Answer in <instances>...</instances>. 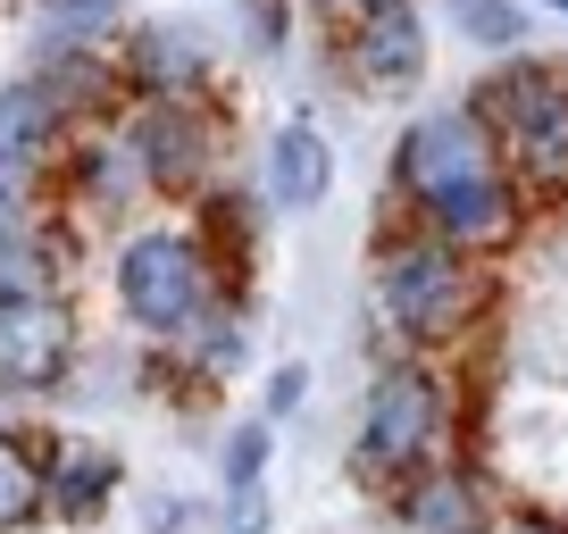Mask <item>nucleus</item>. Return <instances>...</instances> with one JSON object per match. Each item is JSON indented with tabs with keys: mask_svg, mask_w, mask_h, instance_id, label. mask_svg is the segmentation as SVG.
Wrapping results in <instances>:
<instances>
[{
	"mask_svg": "<svg viewBox=\"0 0 568 534\" xmlns=\"http://www.w3.org/2000/svg\"><path fill=\"white\" fill-rule=\"evenodd\" d=\"M393 184H402L409 226L444 234L460 250H494L518 226V184L501 167L494 134L477 125V109H435L409 125L393 151Z\"/></svg>",
	"mask_w": 568,
	"mask_h": 534,
	"instance_id": "1",
	"label": "nucleus"
},
{
	"mask_svg": "<svg viewBox=\"0 0 568 534\" xmlns=\"http://www.w3.org/2000/svg\"><path fill=\"white\" fill-rule=\"evenodd\" d=\"M485 301H494V285H485L477 250L444 243V234H426V226H402L393 243H376V318L402 335L409 359L460 351L477 335Z\"/></svg>",
	"mask_w": 568,
	"mask_h": 534,
	"instance_id": "2",
	"label": "nucleus"
},
{
	"mask_svg": "<svg viewBox=\"0 0 568 534\" xmlns=\"http://www.w3.org/2000/svg\"><path fill=\"white\" fill-rule=\"evenodd\" d=\"M452 443V384L435 376V359H385L368 376V401H359V434H352V476L359 484H393L444 468Z\"/></svg>",
	"mask_w": 568,
	"mask_h": 534,
	"instance_id": "3",
	"label": "nucleus"
},
{
	"mask_svg": "<svg viewBox=\"0 0 568 534\" xmlns=\"http://www.w3.org/2000/svg\"><path fill=\"white\" fill-rule=\"evenodd\" d=\"M477 125L494 134L501 167L527 201H560L568 193V68L551 59H510L477 84Z\"/></svg>",
	"mask_w": 568,
	"mask_h": 534,
	"instance_id": "4",
	"label": "nucleus"
},
{
	"mask_svg": "<svg viewBox=\"0 0 568 534\" xmlns=\"http://www.w3.org/2000/svg\"><path fill=\"white\" fill-rule=\"evenodd\" d=\"M118 301L151 342H184L210 309H226V267L201 234L151 226L118 250Z\"/></svg>",
	"mask_w": 568,
	"mask_h": 534,
	"instance_id": "5",
	"label": "nucleus"
},
{
	"mask_svg": "<svg viewBox=\"0 0 568 534\" xmlns=\"http://www.w3.org/2000/svg\"><path fill=\"white\" fill-rule=\"evenodd\" d=\"M125 151H134L151 193H201L217 134H210V117H201V101H142L134 117H125Z\"/></svg>",
	"mask_w": 568,
	"mask_h": 534,
	"instance_id": "6",
	"label": "nucleus"
},
{
	"mask_svg": "<svg viewBox=\"0 0 568 534\" xmlns=\"http://www.w3.org/2000/svg\"><path fill=\"white\" fill-rule=\"evenodd\" d=\"M75 368V318L59 292L0 301V392H59Z\"/></svg>",
	"mask_w": 568,
	"mask_h": 534,
	"instance_id": "7",
	"label": "nucleus"
},
{
	"mask_svg": "<svg viewBox=\"0 0 568 534\" xmlns=\"http://www.w3.org/2000/svg\"><path fill=\"white\" fill-rule=\"evenodd\" d=\"M352 68H359V84H385V92H402V84H418L426 75V25H418V9L409 0H376L368 18H352Z\"/></svg>",
	"mask_w": 568,
	"mask_h": 534,
	"instance_id": "8",
	"label": "nucleus"
},
{
	"mask_svg": "<svg viewBox=\"0 0 568 534\" xmlns=\"http://www.w3.org/2000/svg\"><path fill=\"white\" fill-rule=\"evenodd\" d=\"M393 526L402 534H494V510H485V484L444 460L393 493Z\"/></svg>",
	"mask_w": 568,
	"mask_h": 534,
	"instance_id": "9",
	"label": "nucleus"
},
{
	"mask_svg": "<svg viewBox=\"0 0 568 534\" xmlns=\"http://www.w3.org/2000/svg\"><path fill=\"white\" fill-rule=\"evenodd\" d=\"M118 68H125L134 101H201V84H210V59H201V42L184 25H142Z\"/></svg>",
	"mask_w": 568,
	"mask_h": 534,
	"instance_id": "10",
	"label": "nucleus"
},
{
	"mask_svg": "<svg viewBox=\"0 0 568 534\" xmlns=\"http://www.w3.org/2000/svg\"><path fill=\"white\" fill-rule=\"evenodd\" d=\"M326 184H335V151H326V134L310 117H284L276 143H267V193H276L284 209H318Z\"/></svg>",
	"mask_w": 568,
	"mask_h": 534,
	"instance_id": "11",
	"label": "nucleus"
},
{
	"mask_svg": "<svg viewBox=\"0 0 568 534\" xmlns=\"http://www.w3.org/2000/svg\"><path fill=\"white\" fill-rule=\"evenodd\" d=\"M59 134H68V109L51 101V84H42V75H26V84H0V160L42 167V160L59 151Z\"/></svg>",
	"mask_w": 568,
	"mask_h": 534,
	"instance_id": "12",
	"label": "nucleus"
},
{
	"mask_svg": "<svg viewBox=\"0 0 568 534\" xmlns=\"http://www.w3.org/2000/svg\"><path fill=\"white\" fill-rule=\"evenodd\" d=\"M42 493H51L59 517H101V501L118 493V460L101 443H51L42 460Z\"/></svg>",
	"mask_w": 568,
	"mask_h": 534,
	"instance_id": "13",
	"label": "nucleus"
},
{
	"mask_svg": "<svg viewBox=\"0 0 568 534\" xmlns=\"http://www.w3.org/2000/svg\"><path fill=\"white\" fill-rule=\"evenodd\" d=\"M42 84H51V101L68 109V125H75V117H92V109L118 101L125 68H118V59H101V51L84 42V51H51V59H42Z\"/></svg>",
	"mask_w": 568,
	"mask_h": 534,
	"instance_id": "14",
	"label": "nucleus"
},
{
	"mask_svg": "<svg viewBox=\"0 0 568 534\" xmlns=\"http://www.w3.org/2000/svg\"><path fill=\"white\" fill-rule=\"evenodd\" d=\"M42 510H51V493H42V451L26 443V434H0V534L34 526Z\"/></svg>",
	"mask_w": 568,
	"mask_h": 534,
	"instance_id": "15",
	"label": "nucleus"
},
{
	"mask_svg": "<svg viewBox=\"0 0 568 534\" xmlns=\"http://www.w3.org/2000/svg\"><path fill=\"white\" fill-rule=\"evenodd\" d=\"M168 351H176L184 368H201V376H234L243 351H251V335H243V318H234V301H226V309H210L184 342H168Z\"/></svg>",
	"mask_w": 568,
	"mask_h": 534,
	"instance_id": "16",
	"label": "nucleus"
},
{
	"mask_svg": "<svg viewBox=\"0 0 568 534\" xmlns=\"http://www.w3.org/2000/svg\"><path fill=\"white\" fill-rule=\"evenodd\" d=\"M42 292H59V250L51 234H26L0 250V301H42Z\"/></svg>",
	"mask_w": 568,
	"mask_h": 534,
	"instance_id": "17",
	"label": "nucleus"
},
{
	"mask_svg": "<svg viewBox=\"0 0 568 534\" xmlns=\"http://www.w3.org/2000/svg\"><path fill=\"white\" fill-rule=\"evenodd\" d=\"M42 234V167L26 160H0V250Z\"/></svg>",
	"mask_w": 568,
	"mask_h": 534,
	"instance_id": "18",
	"label": "nucleus"
},
{
	"mask_svg": "<svg viewBox=\"0 0 568 534\" xmlns=\"http://www.w3.org/2000/svg\"><path fill=\"white\" fill-rule=\"evenodd\" d=\"M260 476H267V418H251L226 434V493H260Z\"/></svg>",
	"mask_w": 568,
	"mask_h": 534,
	"instance_id": "19",
	"label": "nucleus"
},
{
	"mask_svg": "<svg viewBox=\"0 0 568 534\" xmlns=\"http://www.w3.org/2000/svg\"><path fill=\"white\" fill-rule=\"evenodd\" d=\"M452 18H460L468 42H485V51H518V9L510 0H452Z\"/></svg>",
	"mask_w": 568,
	"mask_h": 534,
	"instance_id": "20",
	"label": "nucleus"
},
{
	"mask_svg": "<svg viewBox=\"0 0 568 534\" xmlns=\"http://www.w3.org/2000/svg\"><path fill=\"white\" fill-rule=\"evenodd\" d=\"M109 18H118V0H51V34H59L51 51H84Z\"/></svg>",
	"mask_w": 568,
	"mask_h": 534,
	"instance_id": "21",
	"label": "nucleus"
},
{
	"mask_svg": "<svg viewBox=\"0 0 568 534\" xmlns=\"http://www.w3.org/2000/svg\"><path fill=\"white\" fill-rule=\"evenodd\" d=\"M302 392H310V368H276V376H267V401H260V410H267V427L302 410Z\"/></svg>",
	"mask_w": 568,
	"mask_h": 534,
	"instance_id": "22",
	"label": "nucleus"
},
{
	"mask_svg": "<svg viewBox=\"0 0 568 534\" xmlns=\"http://www.w3.org/2000/svg\"><path fill=\"white\" fill-rule=\"evenodd\" d=\"M267 526V493H226V534H260Z\"/></svg>",
	"mask_w": 568,
	"mask_h": 534,
	"instance_id": "23",
	"label": "nucleus"
},
{
	"mask_svg": "<svg viewBox=\"0 0 568 534\" xmlns=\"http://www.w3.org/2000/svg\"><path fill=\"white\" fill-rule=\"evenodd\" d=\"M494 534H568V526L544 517V510H510V517H494Z\"/></svg>",
	"mask_w": 568,
	"mask_h": 534,
	"instance_id": "24",
	"label": "nucleus"
},
{
	"mask_svg": "<svg viewBox=\"0 0 568 534\" xmlns=\"http://www.w3.org/2000/svg\"><path fill=\"white\" fill-rule=\"evenodd\" d=\"M276 34H284V9H276V0H251V42L276 51Z\"/></svg>",
	"mask_w": 568,
	"mask_h": 534,
	"instance_id": "25",
	"label": "nucleus"
},
{
	"mask_svg": "<svg viewBox=\"0 0 568 534\" xmlns=\"http://www.w3.org/2000/svg\"><path fill=\"white\" fill-rule=\"evenodd\" d=\"M310 9H318V18H343V25H352V18H368L376 0H310Z\"/></svg>",
	"mask_w": 568,
	"mask_h": 534,
	"instance_id": "26",
	"label": "nucleus"
},
{
	"mask_svg": "<svg viewBox=\"0 0 568 534\" xmlns=\"http://www.w3.org/2000/svg\"><path fill=\"white\" fill-rule=\"evenodd\" d=\"M551 9H568V0H551Z\"/></svg>",
	"mask_w": 568,
	"mask_h": 534,
	"instance_id": "27",
	"label": "nucleus"
}]
</instances>
